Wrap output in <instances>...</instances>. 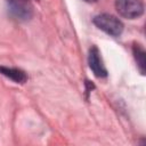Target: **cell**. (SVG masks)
Instances as JSON below:
<instances>
[{"label":"cell","mask_w":146,"mask_h":146,"mask_svg":"<svg viewBox=\"0 0 146 146\" xmlns=\"http://www.w3.org/2000/svg\"><path fill=\"white\" fill-rule=\"evenodd\" d=\"M9 14L17 21L25 22L32 17V7L25 0H6Z\"/></svg>","instance_id":"3957f363"},{"label":"cell","mask_w":146,"mask_h":146,"mask_svg":"<svg viewBox=\"0 0 146 146\" xmlns=\"http://www.w3.org/2000/svg\"><path fill=\"white\" fill-rule=\"evenodd\" d=\"M115 9L122 17L135 19L143 15L144 3L141 0H116Z\"/></svg>","instance_id":"7a4b0ae2"},{"label":"cell","mask_w":146,"mask_h":146,"mask_svg":"<svg viewBox=\"0 0 146 146\" xmlns=\"http://www.w3.org/2000/svg\"><path fill=\"white\" fill-rule=\"evenodd\" d=\"M0 74L7 76L8 79L13 80L16 83H24L27 80V75L25 74V72L22 71V70H19V68L0 66Z\"/></svg>","instance_id":"5b68a950"},{"label":"cell","mask_w":146,"mask_h":146,"mask_svg":"<svg viewBox=\"0 0 146 146\" xmlns=\"http://www.w3.org/2000/svg\"><path fill=\"white\" fill-rule=\"evenodd\" d=\"M86 2H96L97 0H84Z\"/></svg>","instance_id":"52a82bcc"},{"label":"cell","mask_w":146,"mask_h":146,"mask_svg":"<svg viewBox=\"0 0 146 146\" xmlns=\"http://www.w3.org/2000/svg\"><path fill=\"white\" fill-rule=\"evenodd\" d=\"M88 64H89L90 70L97 78L103 79L107 76V70L104 65V62L102 59L100 52L97 49V47L90 48L89 55H88Z\"/></svg>","instance_id":"277c9868"},{"label":"cell","mask_w":146,"mask_h":146,"mask_svg":"<svg viewBox=\"0 0 146 146\" xmlns=\"http://www.w3.org/2000/svg\"><path fill=\"white\" fill-rule=\"evenodd\" d=\"M132 52H133V57L136 59L137 66L140 71L141 74H145V70H146V52L144 50V48L140 44H135L132 48Z\"/></svg>","instance_id":"8992f818"},{"label":"cell","mask_w":146,"mask_h":146,"mask_svg":"<svg viewBox=\"0 0 146 146\" xmlns=\"http://www.w3.org/2000/svg\"><path fill=\"white\" fill-rule=\"evenodd\" d=\"M94 24L105 33L112 36H119L121 35L123 31V24L122 22L111 15V14H100L94 17Z\"/></svg>","instance_id":"6da1fadb"}]
</instances>
